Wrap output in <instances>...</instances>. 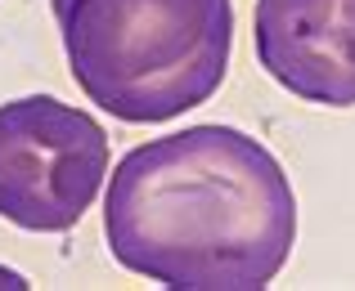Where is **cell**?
Returning a JSON list of instances; mask_svg holds the SVG:
<instances>
[{"label":"cell","instance_id":"cell-1","mask_svg":"<svg viewBox=\"0 0 355 291\" xmlns=\"http://www.w3.org/2000/svg\"><path fill=\"white\" fill-rule=\"evenodd\" d=\"M108 251L171 291H261L297 242V197L261 139L189 126L117 162L104 197Z\"/></svg>","mask_w":355,"mask_h":291},{"label":"cell","instance_id":"cell-2","mask_svg":"<svg viewBox=\"0 0 355 291\" xmlns=\"http://www.w3.org/2000/svg\"><path fill=\"white\" fill-rule=\"evenodd\" d=\"M72 81L130 126L184 117L220 90L234 0H50Z\"/></svg>","mask_w":355,"mask_h":291},{"label":"cell","instance_id":"cell-3","mask_svg":"<svg viewBox=\"0 0 355 291\" xmlns=\"http://www.w3.org/2000/svg\"><path fill=\"white\" fill-rule=\"evenodd\" d=\"M108 175V135L54 95L0 103V220L63 233L90 211Z\"/></svg>","mask_w":355,"mask_h":291},{"label":"cell","instance_id":"cell-4","mask_svg":"<svg viewBox=\"0 0 355 291\" xmlns=\"http://www.w3.org/2000/svg\"><path fill=\"white\" fill-rule=\"evenodd\" d=\"M257 59L288 95L355 108V0H257Z\"/></svg>","mask_w":355,"mask_h":291}]
</instances>
